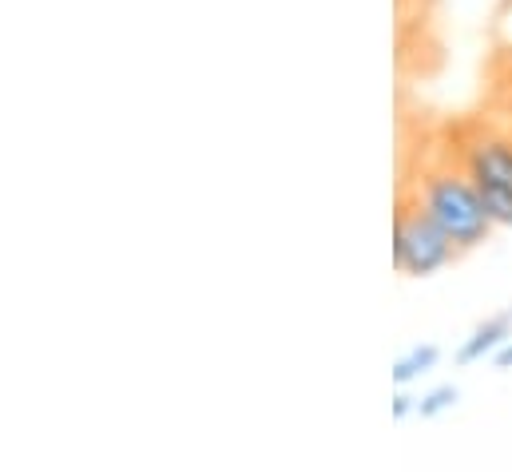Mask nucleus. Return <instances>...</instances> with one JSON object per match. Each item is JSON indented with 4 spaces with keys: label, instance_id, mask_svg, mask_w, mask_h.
Segmentation results:
<instances>
[{
    "label": "nucleus",
    "instance_id": "obj_7",
    "mask_svg": "<svg viewBox=\"0 0 512 472\" xmlns=\"http://www.w3.org/2000/svg\"><path fill=\"white\" fill-rule=\"evenodd\" d=\"M389 413H393V421H405L409 413H417V397L405 389V385H397V393H393V405H389Z\"/></svg>",
    "mask_w": 512,
    "mask_h": 472
},
{
    "label": "nucleus",
    "instance_id": "obj_8",
    "mask_svg": "<svg viewBox=\"0 0 512 472\" xmlns=\"http://www.w3.org/2000/svg\"><path fill=\"white\" fill-rule=\"evenodd\" d=\"M497 365H501V369H512V342L497 354Z\"/></svg>",
    "mask_w": 512,
    "mask_h": 472
},
{
    "label": "nucleus",
    "instance_id": "obj_5",
    "mask_svg": "<svg viewBox=\"0 0 512 472\" xmlns=\"http://www.w3.org/2000/svg\"><path fill=\"white\" fill-rule=\"evenodd\" d=\"M441 350L437 346H413L409 354H401L393 361V385H413L417 377H425L429 369H437Z\"/></svg>",
    "mask_w": 512,
    "mask_h": 472
},
{
    "label": "nucleus",
    "instance_id": "obj_4",
    "mask_svg": "<svg viewBox=\"0 0 512 472\" xmlns=\"http://www.w3.org/2000/svg\"><path fill=\"white\" fill-rule=\"evenodd\" d=\"M512 342V318L509 314H501V318H489L485 326H477L469 338H465V346H461V354L457 361L461 365H473V361H485V357H497L505 346Z\"/></svg>",
    "mask_w": 512,
    "mask_h": 472
},
{
    "label": "nucleus",
    "instance_id": "obj_2",
    "mask_svg": "<svg viewBox=\"0 0 512 472\" xmlns=\"http://www.w3.org/2000/svg\"><path fill=\"white\" fill-rule=\"evenodd\" d=\"M461 167L473 179L489 219L512 227V139L497 131H477L461 147Z\"/></svg>",
    "mask_w": 512,
    "mask_h": 472
},
{
    "label": "nucleus",
    "instance_id": "obj_1",
    "mask_svg": "<svg viewBox=\"0 0 512 472\" xmlns=\"http://www.w3.org/2000/svg\"><path fill=\"white\" fill-rule=\"evenodd\" d=\"M445 235L453 238L457 250H473L493 235V219L473 187V179L465 175V167H437L425 171L417 183V199H413Z\"/></svg>",
    "mask_w": 512,
    "mask_h": 472
},
{
    "label": "nucleus",
    "instance_id": "obj_6",
    "mask_svg": "<svg viewBox=\"0 0 512 472\" xmlns=\"http://www.w3.org/2000/svg\"><path fill=\"white\" fill-rule=\"evenodd\" d=\"M457 401H461V389H457V385H437V389H429L425 397H417V417H421V421L441 417V413L453 409Z\"/></svg>",
    "mask_w": 512,
    "mask_h": 472
},
{
    "label": "nucleus",
    "instance_id": "obj_3",
    "mask_svg": "<svg viewBox=\"0 0 512 472\" xmlns=\"http://www.w3.org/2000/svg\"><path fill=\"white\" fill-rule=\"evenodd\" d=\"M461 250L453 246V238L445 235L417 203L401 207L393 219V266L397 274L409 278H429L437 270H445Z\"/></svg>",
    "mask_w": 512,
    "mask_h": 472
}]
</instances>
